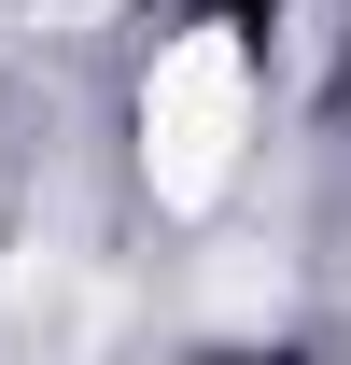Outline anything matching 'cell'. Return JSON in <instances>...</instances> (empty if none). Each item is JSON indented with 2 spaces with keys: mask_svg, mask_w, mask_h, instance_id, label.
<instances>
[{
  "mask_svg": "<svg viewBox=\"0 0 351 365\" xmlns=\"http://www.w3.org/2000/svg\"><path fill=\"white\" fill-rule=\"evenodd\" d=\"M197 14H225V29H267V14H281V0H197Z\"/></svg>",
  "mask_w": 351,
  "mask_h": 365,
  "instance_id": "6da1fadb",
  "label": "cell"
},
{
  "mask_svg": "<svg viewBox=\"0 0 351 365\" xmlns=\"http://www.w3.org/2000/svg\"><path fill=\"white\" fill-rule=\"evenodd\" d=\"M211 365H295V351H211Z\"/></svg>",
  "mask_w": 351,
  "mask_h": 365,
  "instance_id": "7a4b0ae2",
  "label": "cell"
}]
</instances>
